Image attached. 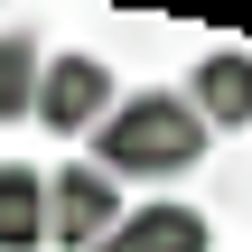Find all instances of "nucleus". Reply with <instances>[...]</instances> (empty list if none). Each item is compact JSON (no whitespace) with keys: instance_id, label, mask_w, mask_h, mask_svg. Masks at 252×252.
Here are the masks:
<instances>
[{"instance_id":"obj_1","label":"nucleus","mask_w":252,"mask_h":252,"mask_svg":"<svg viewBox=\"0 0 252 252\" xmlns=\"http://www.w3.org/2000/svg\"><path fill=\"white\" fill-rule=\"evenodd\" d=\"M206 122H196V103L187 94H122L112 103V122L94 131V168L122 187V178H187V168H206Z\"/></svg>"},{"instance_id":"obj_2","label":"nucleus","mask_w":252,"mask_h":252,"mask_svg":"<svg viewBox=\"0 0 252 252\" xmlns=\"http://www.w3.org/2000/svg\"><path fill=\"white\" fill-rule=\"evenodd\" d=\"M112 103H122V75H112L103 56H47L28 122H47L56 140H94V131L112 122Z\"/></svg>"},{"instance_id":"obj_3","label":"nucleus","mask_w":252,"mask_h":252,"mask_svg":"<svg viewBox=\"0 0 252 252\" xmlns=\"http://www.w3.org/2000/svg\"><path fill=\"white\" fill-rule=\"evenodd\" d=\"M112 224H122V187L94 159H75V168L47 178V252H94Z\"/></svg>"},{"instance_id":"obj_4","label":"nucleus","mask_w":252,"mask_h":252,"mask_svg":"<svg viewBox=\"0 0 252 252\" xmlns=\"http://www.w3.org/2000/svg\"><path fill=\"white\" fill-rule=\"evenodd\" d=\"M187 103L206 131H252V47H215L187 75Z\"/></svg>"},{"instance_id":"obj_5","label":"nucleus","mask_w":252,"mask_h":252,"mask_svg":"<svg viewBox=\"0 0 252 252\" xmlns=\"http://www.w3.org/2000/svg\"><path fill=\"white\" fill-rule=\"evenodd\" d=\"M0 252H47V178L28 159H0Z\"/></svg>"},{"instance_id":"obj_6","label":"nucleus","mask_w":252,"mask_h":252,"mask_svg":"<svg viewBox=\"0 0 252 252\" xmlns=\"http://www.w3.org/2000/svg\"><path fill=\"white\" fill-rule=\"evenodd\" d=\"M37 75H47L37 37L28 28H0V122H28L37 112Z\"/></svg>"},{"instance_id":"obj_7","label":"nucleus","mask_w":252,"mask_h":252,"mask_svg":"<svg viewBox=\"0 0 252 252\" xmlns=\"http://www.w3.org/2000/svg\"><path fill=\"white\" fill-rule=\"evenodd\" d=\"M131 224H140V243H150V252H215V224H206L196 206H178V196H159V206H140Z\"/></svg>"},{"instance_id":"obj_8","label":"nucleus","mask_w":252,"mask_h":252,"mask_svg":"<svg viewBox=\"0 0 252 252\" xmlns=\"http://www.w3.org/2000/svg\"><path fill=\"white\" fill-rule=\"evenodd\" d=\"M94 252H150V243H140V224L122 215V224H112V234H103V243H94Z\"/></svg>"}]
</instances>
